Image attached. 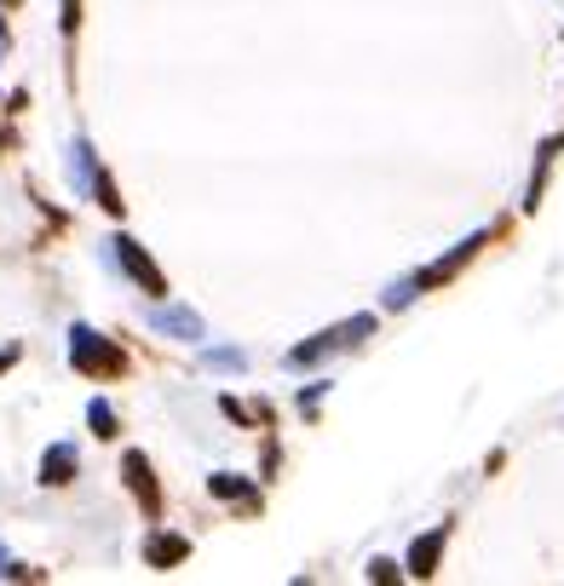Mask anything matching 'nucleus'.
I'll list each match as a JSON object with an SVG mask.
<instances>
[{
  "label": "nucleus",
  "instance_id": "1",
  "mask_svg": "<svg viewBox=\"0 0 564 586\" xmlns=\"http://www.w3.org/2000/svg\"><path fill=\"white\" fill-rule=\"evenodd\" d=\"M70 362H76L87 379H116V374H127L121 345H110L105 334H92V328H70Z\"/></svg>",
  "mask_w": 564,
  "mask_h": 586
},
{
  "label": "nucleus",
  "instance_id": "2",
  "mask_svg": "<svg viewBox=\"0 0 564 586\" xmlns=\"http://www.w3.org/2000/svg\"><path fill=\"white\" fill-rule=\"evenodd\" d=\"M363 334H375V317H352V322H340V328L317 334L311 345H294V351H288V368H311V362H323V357L346 351V345H357Z\"/></svg>",
  "mask_w": 564,
  "mask_h": 586
},
{
  "label": "nucleus",
  "instance_id": "3",
  "mask_svg": "<svg viewBox=\"0 0 564 586\" xmlns=\"http://www.w3.org/2000/svg\"><path fill=\"white\" fill-rule=\"evenodd\" d=\"M110 248H116L121 270H127V276H132V282H139V288L150 294V299H161V294H168V276H161V270H156V259H150V254H145V248H139V241H132V236H116V241H110Z\"/></svg>",
  "mask_w": 564,
  "mask_h": 586
},
{
  "label": "nucleus",
  "instance_id": "4",
  "mask_svg": "<svg viewBox=\"0 0 564 586\" xmlns=\"http://www.w3.org/2000/svg\"><path fill=\"white\" fill-rule=\"evenodd\" d=\"M121 477H127V489L139 495V506H145V517H161V489H156V471H150V460L132 448V455L121 460Z\"/></svg>",
  "mask_w": 564,
  "mask_h": 586
},
{
  "label": "nucleus",
  "instance_id": "5",
  "mask_svg": "<svg viewBox=\"0 0 564 586\" xmlns=\"http://www.w3.org/2000/svg\"><path fill=\"white\" fill-rule=\"evenodd\" d=\"M484 241H489V230L467 236V241H461V248H455L449 259H438L433 270H420V276H415V288H438V282H449V276H455L461 265H473V259H478V248H484Z\"/></svg>",
  "mask_w": 564,
  "mask_h": 586
},
{
  "label": "nucleus",
  "instance_id": "6",
  "mask_svg": "<svg viewBox=\"0 0 564 586\" xmlns=\"http://www.w3.org/2000/svg\"><path fill=\"white\" fill-rule=\"evenodd\" d=\"M76 466H81L76 443H52L47 460H41V483H47V489H63V483H76Z\"/></svg>",
  "mask_w": 564,
  "mask_h": 586
},
{
  "label": "nucleus",
  "instance_id": "7",
  "mask_svg": "<svg viewBox=\"0 0 564 586\" xmlns=\"http://www.w3.org/2000/svg\"><path fill=\"white\" fill-rule=\"evenodd\" d=\"M190 558V540L185 535H150L145 540V564L150 569H174V564H185Z\"/></svg>",
  "mask_w": 564,
  "mask_h": 586
},
{
  "label": "nucleus",
  "instance_id": "8",
  "mask_svg": "<svg viewBox=\"0 0 564 586\" xmlns=\"http://www.w3.org/2000/svg\"><path fill=\"white\" fill-rule=\"evenodd\" d=\"M438 558H444V529H433L426 540L409 546V575H415V580H433V575H438Z\"/></svg>",
  "mask_w": 564,
  "mask_h": 586
},
{
  "label": "nucleus",
  "instance_id": "9",
  "mask_svg": "<svg viewBox=\"0 0 564 586\" xmlns=\"http://www.w3.org/2000/svg\"><path fill=\"white\" fill-rule=\"evenodd\" d=\"M208 489H214L219 500H237L243 511H259V489H254V483H243V477H230V471H214Z\"/></svg>",
  "mask_w": 564,
  "mask_h": 586
},
{
  "label": "nucleus",
  "instance_id": "10",
  "mask_svg": "<svg viewBox=\"0 0 564 586\" xmlns=\"http://www.w3.org/2000/svg\"><path fill=\"white\" fill-rule=\"evenodd\" d=\"M161 334H179V339H202V317H196V310H156L150 317Z\"/></svg>",
  "mask_w": 564,
  "mask_h": 586
},
{
  "label": "nucleus",
  "instance_id": "11",
  "mask_svg": "<svg viewBox=\"0 0 564 586\" xmlns=\"http://www.w3.org/2000/svg\"><path fill=\"white\" fill-rule=\"evenodd\" d=\"M564 150V132L558 138H547V145H542V156H536V179H530V196H524V207H530V213H536V207H542V185H547V167H553V156Z\"/></svg>",
  "mask_w": 564,
  "mask_h": 586
},
{
  "label": "nucleus",
  "instance_id": "12",
  "mask_svg": "<svg viewBox=\"0 0 564 586\" xmlns=\"http://www.w3.org/2000/svg\"><path fill=\"white\" fill-rule=\"evenodd\" d=\"M87 190L98 196V207H105V213H121V207H127V201H121V190H116V179H110L105 167L92 172V185H87Z\"/></svg>",
  "mask_w": 564,
  "mask_h": 586
},
{
  "label": "nucleus",
  "instance_id": "13",
  "mask_svg": "<svg viewBox=\"0 0 564 586\" xmlns=\"http://www.w3.org/2000/svg\"><path fill=\"white\" fill-rule=\"evenodd\" d=\"M87 426H92L98 437H116V431H121V426H116V408H110L105 397H92V403H87Z\"/></svg>",
  "mask_w": 564,
  "mask_h": 586
},
{
  "label": "nucleus",
  "instance_id": "14",
  "mask_svg": "<svg viewBox=\"0 0 564 586\" xmlns=\"http://www.w3.org/2000/svg\"><path fill=\"white\" fill-rule=\"evenodd\" d=\"M409 299H415V276H409V282H397V288L386 294V305H392V310H397V305H409Z\"/></svg>",
  "mask_w": 564,
  "mask_h": 586
},
{
  "label": "nucleus",
  "instance_id": "15",
  "mask_svg": "<svg viewBox=\"0 0 564 586\" xmlns=\"http://www.w3.org/2000/svg\"><path fill=\"white\" fill-rule=\"evenodd\" d=\"M81 29V0H63V34Z\"/></svg>",
  "mask_w": 564,
  "mask_h": 586
},
{
  "label": "nucleus",
  "instance_id": "16",
  "mask_svg": "<svg viewBox=\"0 0 564 586\" xmlns=\"http://www.w3.org/2000/svg\"><path fill=\"white\" fill-rule=\"evenodd\" d=\"M208 362H214V368H243V351H214Z\"/></svg>",
  "mask_w": 564,
  "mask_h": 586
},
{
  "label": "nucleus",
  "instance_id": "17",
  "mask_svg": "<svg viewBox=\"0 0 564 586\" xmlns=\"http://www.w3.org/2000/svg\"><path fill=\"white\" fill-rule=\"evenodd\" d=\"M369 580H397V569H392L386 558H375V564H369Z\"/></svg>",
  "mask_w": 564,
  "mask_h": 586
},
{
  "label": "nucleus",
  "instance_id": "18",
  "mask_svg": "<svg viewBox=\"0 0 564 586\" xmlns=\"http://www.w3.org/2000/svg\"><path fill=\"white\" fill-rule=\"evenodd\" d=\"M12 357H18V351H0V368H12Z\"/></svg>",
  "mask_w": 564,
  "mask_h": 586
},
{
  "label": "nucleus",
  "instance_id": "19",
  "mask_svg": "<svg viewBox=\"0 0 564 586\" xmlns=\"http://www.w3.org/2000/svg\"><path fill=\"white\" fill-rule=\"evenodd\" d=\"M0 580H7V552H0Z\"/></svg>",
  "mask_w": 564,
  "mask_h": 586
}]
</instances>
